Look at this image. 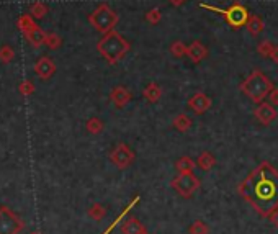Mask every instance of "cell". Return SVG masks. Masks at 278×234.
<instances>
[{"label":"cell","mask_w":278,"mask_h":234,"mask_svg":"<svg viewBox=\"0 0 278 234\" xmlns=\"http://www.w3.org/2000/svg\"><path fill=\"white\" fill-rule=\"evenodd\" d=\"M238 194L255 213L267 218L278 208V170L263 161L238 185Z\"/></svg>","instance_id":"1"},{"label":"cell","mask_w":278,"mask_h":234,"mask_svg":"<svg viewBox=\"0 0 278 234\" xmlns=\"http://www.w3.org/2000/svg\"><path fill=\"white\" fill-rule=\"evenodd\" d=\"M129 50H131L129 41L115 30L103 34L99 39V43H97V51H99L100 56L111 66L118 64L120 61L126 58Z\"/></svg>","instance_id":"2"},{"label":"cell","mask_w":278,"mask_h":234,"mask_svg":"<svg viewBox=\"0 0 278 234\" xmlns=\"http://www.w3.org/2000/svg\"><path fill=\"white\" fill-rule=\"evenodd\" d=\"M239 90L254 103H262L273 90V82L262 71H254L241 82Z\"/></svg>","instance_id":"3"},{"label":"cell","mask_w":278,"mask_h":234,"mask_svg":"<svg viewBox=\"0 0 278 234\" xmlns=\"http://www.w3.org/2000/svg\"><path fill=\"white\" fill-rule=\"evenodd\" d=\"M118 20H120L118 13L107 4H100L88 15V23L102 34H107L110 31H113L115 26L118 25Z\"/></svg>","instance_id":"4"},{"label":"cell","mask_w":278,"mask_h":234,"mask_svg":"<svg viewBox=\"0 0 278 234\" xmlns=\"http://www.w3.org/2000/svg\"><path fill=\"white\" fill-rule=\"evenodd\" d=\"M200 7L201 9L211 10V12H218L219 15H222V18L226 20V23L234 30H239L242 26H246L247 20L250 17L249 10L241 4H233L231 7H227V9H218V7L208 5V4H200Z\"/></svg>","instance_id":"5"},{"label":"cell","mask_w":278,"mask_h":234,"mask_svg":"<svg viewBox=\"0 0 278 234\" xmlns=\"http://www.w3.org/2000/svg\"><path fill=\"white\" fill-rule=\"evenodd\" d=\"M200 185L201 180L195 174H178L170 182V187L183 198H192L195 192L200 189Z\"/></svg>","instance_id":"6"},{"label":"cell","mask_w":278,"mask_h":234,"mask_svg":"<svg viewBox=\"0 0 278 234\" xmlns=\"http://www.w3.org/2000/svg\"><path fill=\"white\" fill-rule=\"evenodd\" d=\"M134 159H136L134 151L131 149L128 144H124V143H118L116 146L111 149V153H110L111 164H113V166L116 169H120V170H124V169H128V167L133 166Z\"/></svg>","instance_id":"7"},{"label":"cell","mask_w":278,"mask_h":234,"mask_svg":"<svg viewBox=\"0 0 278 234\" xmlns=\"http://www.w3.org/2000/svg\"><path fill=\"white\" fill-rule=\"evenodd\" d=\"M23 223L9 206H0V234H18Z\"/></svg>","instance_id":"8"},{"label":"cell","mask_w":278,"mask_h":234,"mask_svg":"<svg viewBox=\"0 0 278 234\" xmlns=\"http://www.w3.org/2000/svg\"><path fill=\"white\" fill-rule=\"evenodd\" d=\"M254 116L257 118V121L260 123V125L268 126L276 120L278 113H276V108L272 105V103L262 102V103H259V107L254 110Z\"/></svg>","instance_id":"9"},{"label":"cell","mask_w":278,"mask_h":234,"mask_svg":"<svg viewBox=\"0 0 278 234\" xmlns=\"http://www.w3.org/2000/svg\"><path fill=\"white\" fill-rule=\"evenodd\" d=\"M187 105H189V108L192 110L195 115H203V113H206L208 110L211 108L213 103H211V99L208 97L205 92H197V93L192 95V97L189 99Z\"/></svg>","instance_id":"10"},{"label":"cell","mask_w":278,"mask_h":234,"mask_svg":"<svg viewBox=\"0 0 278 234\" xmlns=\"http://www.w3.org/2000/svg\"><path fill=\"white\" fill-rule=\"evenodd\" d=\"M34 74H36L39 79L50 80L53 75L56 74V64H54V61L51 58H48V56H41L36 61V64H34Z\"/></svg>","instance_id":"11"},{"label":"cell","mask_w":278,"mask_h":234,"mask_svg":"<svg viewBox=\"0 0 278 234\" xmlns=\"http://www.w3.org/2000/svg\"><path fill=\"white\" fill-rule=\"evenodd\" d=\"M131 97H133V95H131V90L124 85H116V87L111 88V92H110V100L116 108L126 107L131 100Z\"/></svg>","instance_id":"12"},{"label":"cell","mask_w":278,"mask_h":234,"mask_svg":"<svg viewBox=\"0 0 278 234\" xmlns=\"http://www.w3.org/2000/svg\"><path fill=\"white\" fill-rule=\"evenodd\" d=\"M187 56L190 58L192 63L198 64L203 59L208 58V48L201 43V41H193V43L189 44V48H187Z\"/></svg>","instance_id":"13"},{"label":"cell","mask_w":278,"mask_h":234,"mask_svg":"<svg viewBox=\"0 0 278 234\" xmlns=\"http://www.w3.org/2000/svg\"><path fill=\"white\" fill-rule=\"evenodd\" d=\"M25 34V38L26 41L30 43L33 48H41V46H44V41H46V31H43L39 28V26H34V28L31 30H28L23 33Z\"/></svg>","instance_id":"14"},{"label":"cell","mask_w":278,"mask_h":234,"mask_svg":"<svg viewBox=\"0 0 278 234\" xmlns=\"http://www.w3.org/2000/svg\"><path fill=\"white\" fill-rule=\"evenodd\" d=\"M121 232L123 234H148V231H146L143 223L134 216H129L126 221H123Z\"/></svg>","instance_id":"15"},{"label":"cell","mask_w":278,"mask_h":234,"mask_svg":"<svg viewBox=\"0 0 278 234\" xmlns=\"http://www.w3.org/2000/svg\"><path fill=\"white\" fill-rule=\"evenodd\" d=\"M143 97L148 100L149 103H156L161 100L162 97V88L159 84H156V82H151V84H148L144 87L143 90Z\"/></svg>","instance_id":"16"},{"label":"cell","mask_w":278,"mask_h":234,"mask_svg":"<svg viewBox=\"0 0 278 234\" xmlns=\"http://www.w3.org/2000/svg\"><path fill=\"white\" fill-rule=\"evenodd\" d=\"M172 126L175 128L178 133H187L190 131V128L193 126V121L187 113H178L175 118H173Z\"/></svg>","instance_id":"17"},{"label":"cell","mask_w":278,"mask_h":234,"mask_svg":"<svg viewBox=\"0 0 278 234\" xmlns=\"http://www.w3.org/2000/svg\"><path fill=\"white\" fill-rule=\"evenodd\" d=\"M263 20L259 17V15H250L247 23H246V28H247V33L250 36H259V34L263 31Z\"/></svg>","instance_id":"18"},{"label":"cell","mask_w":278,"mask_h":234,"mask_svg":"<svg viewBox=\"0 0 278 234\" xmlns=\"http://www.w3.org/2000/svg\"><path fill=\"white\" fill-rule=\"evenodd\" d=\"M198 167L205 172H210L214 166H216V157H214L213 153L210 151H203L200 156H198Z\"/></svg>","instance_id":"19"},{"label":"cell","mask_w":278,"mask_h":234,"mask_svg":"<svg viewBox=\"0 0 278 234\" xmlns=\"http://www.w3.org/2000/svg\"><path fill=\"white\" fill-rule=\"evenodd\" d=\"M195 166H197V162H195L190 156H182L175 162V170L178 174H193Z\"/></svg>","instance_id":"20"},{"label":"cell","mask_w":278,"mask_h":234,"mask_svg":"<svg viewBox=\"0 0 278 234\" xmlns=\"http://www.w3.org/2000/svg\"><path fill=\"white\" fill-rule=\"evenodd\" d=\"M88 216L95 221H102L107 216V206H103L102 203H94L88 208Z\"/></svg>","instance_id":"21"},{"label":"cell","mask_w":278,"mask_h":234,"mask_svg":"<svg viewBox=\"0 0 278 234\" xmlns=\"http://www.w3.org/2000/svg\"><path fill=\"white\" fill-rule=\"evenodd\" d=\"M48 12H50V9H48V5H46L44 2H34V4L30 7V15H31L34 20L44 18Z\"/></svg>","instance_id":"22"},{"label":"cell","mask_w":278,"mask_h":234,"mask_svg":"<svg viewBox=\"0 0 278 234\" xmlns=\"http://www.w3.org/2000/svg\"><path fill=\"white\" fill-rule=\"evenodd\" d=\"M17 26H18L20 31L25 33V31H28V30L34 28V26H38V25H36V22H34V18L30 15V13H26V15H22V17L18 18Z\"/></svg>","instance_id":"23"},{"label":"cell","mask_w":278,"mask_h":234,"mask_svg":"<svg viewBox=\"0 0 278 234\" xmlns=\"http://www.w3.org/2000/svg\"><path fill=\"white\" fill-rule=\"evenodd\" d=\"M103 121L100 118H97V116H92V118H88L87 123H85V128H87V131L90 134H100L103 131Z\"/></svg>","instance_id":"24"},{"label":"cell","mask_w":278,"mask_h":234,"mask_svg":"<svg viewBox=\"0 0 278 234\" xmlns=\"http://www.w3.org/2000/svg\"><path fill=\"white\" fill-rule=\"evenodd\" d=\"M273 50H275V44L270 43V41H260L259 46H257V53H259V56L263 58V59L272 58Z\"/></svg>","instance_id":"25"},{"label":"cell","mask_w":278,"mask_h":234,"mask_svg":"<svg viewBox=\"0 0 278 234\" xmlns=\"http://www.w3.org/2000/svg\"><path fill=\"white\" fill-rule=\"evenodd\" d=\"M187 48L189 46H185L182 41L180 39H177V41H173V43L170 44V48H169V51H170V54L175 59H180V58H183V56H187Z\"/></svg>","instance_id":"26"},{"label":"cell","mask_w":278,"mask_h":234,"mask_svg":"<svg viewBox=\"0 0 278 234\" xmlns=\"http://www.w3.org/2000/svg\"><path fill=\"white\" fill-rule=\"evenodd\" d=\"M15 59V51L10 44H2L0 46V63L9 64Z\"/></svg>","instance_id":"27"},{"label":"cell","mask_w":278,"mask_h":234,"mask_svg":"<svg viewBox=\"0 0 278 234\" xmlns=\"http://www.w3.org/2000/svg\"><path fill=\"white\" fill-rule=\"evenodd\" d=\"M189 232L190 234H210V226L205 221H201V219H197V221H193L190 224Z\"/></svg>","instance_id":"28"},{"label":"cell","mask_w":278,"mask_h":234,"mask_svg":"<svg viewBox=\"0 0 278 234\" xmlns=\"http://www.w3.org/2000/svg\"><path fill=\"white\" fill-rule=\"evenodd\" d=\"M61 44H62V38L58 33H46L44 46H48L50 50H59Z\"/></svg>","instance_id":"29"},{"label":"cell","mask_w":278,"mask_h":234,"mask_svg":"<svg viewBox=\"0 0 278 234\" xmlns=\"http://www.w3.org/2000/svg\"><path fill=\"white\" fill-rule=\"evenodd\" d=\"M161 18H162V15H161V10L159 9H151V10L146 12V22L151 23V25H157L159 22H161Z\"/></svg>","instance_id":"30"},{"label":"cell","mask_w":278,"mask_h":234,"mask_svg":"<svg viewBox=\"0 0 278 234\" xmlns=\"http://www.w3.org/2000/svg\"><path fill=\"white\" fill-rule=\"evenodd\" d=\"M18 90H20V93H23V95H31L34 92V84L31 80H23L22 84H20Z\"/></svg>","instance_id":"31"},{"label":"cell","mask_w":278,"mask_h":234,"mask_svg":"<svg viewBox=\"0 0 278 234\" xmlns=\"http://www.w3.org/2000/svg\"><path fill=\"white\" fill-rule=\"evenodd\" d=\"M268 100H270V103H272V105H276L278 107V87L276 88L273 87V90L268 93Z\"/></svg>","instance_id":"32"},{"label":"cell","mask_w":278,"mask_h":234,"mask_svg":"<svg viewBox=\"0 0 278 234\" xmlns=\"http://www.w3.org/2000/svg\"><path fill=\"white\" fill-rule=\"evenodd\" d=\"M267 218H268V221L275 226V228H278V208H276V210H273L272 213H270V215H268Z\"/></svg>","instance_id":"33"},{"label":"cell","mask_w":278,"mask_h":234,"mask_svg":"<svg viewBox=\"0 0 278 234\" xmlns=\"http://www.w3.org/2000/svg\"><path fill=\"white\" fill-rule=\"evenodd\" d=\"M185 2H187V0H169V4H170L172 7H182Z\"/></svg>","instance_id":"34"},{"label":"cell","mask_w":278,"mask_h":234,"mask_svg":"<svg viewBox=\"0 0 278 234\" xmlns=\"http://www.w3.org/2000/svg\"><path fill=\"white\" fill-rule=\"evenodd\" d=\"M270 59H272L275 64H278V46H275V50L272 53V58H270Z\"/></svg>","instance_id":"35"}]
</instances>
